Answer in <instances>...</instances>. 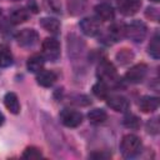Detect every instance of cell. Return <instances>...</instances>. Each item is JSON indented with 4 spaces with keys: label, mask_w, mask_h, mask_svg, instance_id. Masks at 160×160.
<instances>
[{
    "label": "cell",
    "mask_w": 160,
    "mask_h": 160,
    "mask_svg": "<svg viewBox=\"0 0 160 160\" xmlns=\"http://www.w3.org/2000/svg\"><path fill=\"white\" fill-rule=\"evenodd\" d=\"M140 148H141V140L139 136L134 134H128L122 136L120 142V150L125 158H131L136 155L140 151Z\"/></svg>",
    "instance_id": "cell-1"
},
{
    "label": "cell",
    "mask_w": 160,
    "mask_h": 160,
    "mask_svg": "<svg viewBox=\"0 0 160 160\" xmlns=\"http://www.w3.org/2000/svg\"><path fill=\"white\" fill-rule=\"evenodd\" d=\"M148 32V28L142 21H132L129 25H125V36L135 42H141Z\"/></svg>",
    "instance_id": "cell-2"
},
{
    "label": "cell",
    "mask_w": 160,
    "mask_h": 160,
    "mask_svg": "<svg viewBox=\"0 0 160 160\" xmlns=\"http://www.w3.org/2000/svg\"><path fill=\"white\" fill-rule=\"evenodd\" d=\"M41 49H42V55L48 60L55 61L60 56V44L54 38H46V39H44V41L41 44Z\"/></svg>",
    "instance_id": "cell-3"
},
{
    "label": "cell",
    "mask_w": 160,
    "mask_h": 160,
    "mask_svg": "<svg viewBox=\"0 0 160 160\" xmlns=\"http://www.w3.org/2000/svg\"><path fill=\"white\" fill-rule=\"evenodd\" d=\"M16 40L21 48H32L39 41V34L34 29H24L20 32H18Z\"/></svg>",
    "instance_id": "cell-4"
},
{
    "label": "cell",
    "mask_w": 160,
    "mask_h": 160,
    "mask_svg": "<svg viewBox=\"0 0 160 160\" xmlns=\"http://www.w3.org/2000/svg\"><path fill=\"white\" fill-rule=\"evenodd\" d=\"M60 121L68 128H76L82 122V114L76 110L64 109L60 112Z\"/></svg>",
    "instance_id": "cell-5"
},
{
    "label": "cell",
    "mask_w": 160,
    "mask_h": 160,
    "mask_svg": "<svg viewBox=\"0 0 160 160\" xmlns=\"http://www.w3.org/2000/svg\"><path fill=\"white\" fill-rule=\"evenodd\" d=\"M96 75L104 82H106V81H115L116 78H118L115 66L110 61H106V60H104V61H101L99 64L98 70H96Z\"/></svg>",
    "instance_id": "cell-6"
},
{
    "label": "cell",
    "mask_w": 160,
    "mask_h": 160,
    "mask_svg": "<svg viewBox=\"0 0 160 160\" xmlns=\"http://www.w3.org/2000/svg\"><path fill=\"white\" fill-rule=\"evenodd\" d=\"M146 74H148L146 64H136L132 68H130V70H128V72L125 74V78L131 84H139L145 79Z\"/></svg>",
    "instance_id": "cell-7"
},
{
    "label": "cell",
    "mask_w": 160,
    "mask_h": 160,
    "mask_svg": "<svg viewBox=\"0 0 160 160\" xmlns=\"http://www.w3.org/2000/svg\"><path fill=\"white\" fill-rule=\"evenodd\" d=\"M118 8L125 16L136 14L141 8V0H118Z\"/></svg>",
    "instance_id": "cell-8"
},
{
    "label": "cell",
    "mask_w": 160,
    "mask_h": 160,
    "mask_svg": "<svg viewBox=\"0 0 160 160\" xmlns=\"http://www.w3.org/2000/svg\"><path fill=\"white\" fill-rule=\"evenodd\" d=\"M80 30L88 36H96L100 32V24L92 18H85L79 24Z\"/></svg>",
    "instance_id": "cell-9"
},
{
    "label": "cell",
    "mask_w": 160,
    "mask_h": 160,
    "mask_svg": "<svg viewBox=\"0 0 160 160\" xmlns=\"http://www.w3.org/2000/svg\"><path fill=\"white\" fill-rule=\"evenodd\" d=\"M106 104L108 106H110L112 110L122 112L126 111L129 109V101L126 98L121 96V95H110L106 98Z\"/></svg>",
    "instance_id": "cell-10"
},
{
    "label": "cell",
    "mask_w": 160,
    "mask_h": 160,
    "mask_svg": "<svg viewBox=\"0 0 160 160\" xmlns=\"http://www.w3.org/2000/svg\"><path fill=\"white\" fill-rule=\"evenodd\" d=\"M95 14L101 21H110L115 16V11L110 4L101 2L95 6Z\"/></svg>",
    "instance_id": "cell-11"
},
{
    "label": "cell",
    "mask_w": 160,
    "mask_h": 160,
    "mask_svg": "<svg viewBox=\"0 0 160 160\" xmlns=\"http://www.w3.org/2000/svg\"><path fill=\"white\" fill-rule=\"evenodd\" d=\"M38 84L44 86V88H50L55 81H56V74L51 70H40L36 75Z\"/></svg>",
    "instance_id": "cell-12"
},
{
    "label": "cell",
    "mask_w": 160,
    "mask_h": 160,
    "mask_svg": "<svg viewBox=\"0 0 160 160\" xmlns=\"http://www.w3.org/2000/svg\"><path fill=\"white\" fill-rule=\"evenodd\" d=\"M139 108L142 112H152L159 108V99L155 96H142L139 101Z\"/></svg>",
    "instance_id": "cell-13"
},
{
    "label": "cell",
    "mask_w": 160,
    "mask_h": 160,
    "mask_svg": "<svg viewBox=\"0 0 160 160\" xmlns=\"http://www.w3.org/2000/svg\"><path fill=\"white\" fill-rule=\"evenodd\" d=\"M4 104H5V108L10 112H12V114L20 112V102H19V99L15 92H8L4 96Z\"/></svg>",
    "instance_id": "cell-14"
},
{
    "label": "cell",
    "mask_w": 160,
    "mask_h": 160,
    "mask_svg": "<svg viewBox=\"0 0 160 160\" xmlns=\"http://www.w3.org/2000/svg\"><path fill=\"white\" fill-rule=\"evenodd\" d=\"M26 66L30 72H39L44 66V58L40 54H34L28 59Z\"/></svg>",
    "instance_id": "cell-15"
},
{
    "label": "cell",
    "mask_w": 160,
    "mask_h": 160,
    "mask_svg": "<svg viewBox=\"0 0 160 160\" xmlns=\"http://www.w3.org/2000/svg\"><path fill=\"white\" fill-rule=\"evenodd\" d=\"M30 16V12L25 9V8H20V9H15L10 12L9 19L12 24H21L25 22Z\"/></svg>",
    "instance_id": "cell-16"
},
{
    "label": "cell",
    "mask_w": 160,
    "mask_h": 160,
    "mask_svg": "<svg viewBox=\"0 0 160 160\" xmlns=\"http://www.w3.org/2000/svg\"><path fill=\"white\" fill-rule=\"evenodd\" d=\"M40 26L51 34H58L60 30V22L55 18H42L40 20Z\"/></svg>",
    "instance_id": "cell-17"
},
{
    "label": "cell",
    "mask_w": 160,
    "mask_h": 160,
    "mask_svg": "<svg viewBox=\"0 0 160 160\" xmlns=\"http://www.w3.org/2000/svg\"><path fill=\"white\" fill-rule=\"evenodd\" d=\"M88 118H89V120H90L91 124L99 125V124H102L108 119V114L102 109H92V110L89 111Z\"/></svg>",
    "instance_id": "cell-18"
},
{
    "label": "cell",
    "mask_w": 160,
    "mask_h": 160,
    "mask_svg": "<svg viewBox=\"0 0 160 160\" xmlns=\"http://www.w3.org/2000/svg\"><path fill=\"white\" fill-rule=\"evenodd\" d=\"M12 64V54L10 49L1 44L0 45V68H6Z\"/></svg>",
    "instance_id": "cell-19"
},
{
    "label": "cell",
    "mask_w": 160,
    "mask_h": 160,
    "mask_svg": "<svg viewBox=\"0 0 160 160\" xmlns=\"http://www.w3.org/2000/svg\"><path fill=\"white\" fill-rule=\"evenodd\" d=\"M149 54L154 58V59H159L160 56V36H159V32H156L150 44H149Z\"/></svg>",
    "instance_id": "cell-20"
},
{
    "label": "cell",
    "mask_w": 160,
    "mask_h": 160,
    "mask_svg": "<svg viewBox=\"0 0 160 160\" xmlns=\"http://www.w3.org/2000/svg\"><path fill=\"white\" fill-rule=\"evenodd\" d=\"M109 35L114 41H118L120 38L125 36V25L124 24H114L109 28Z\"/></svg>",
    "instance_id": "cell-21"
},
{
    "label": "cell",
    "mask_w": 160,
    "mask_h": 160,
    "mask_svg": "<svg viewBox=\"0 0 160 160\" xmlns=\"http://www.w3.org/2000/svg\"><path fill=\"white\" fill-rule=\"evenodd\" d=\"M92 94L100 99H106L109 96V88L106 85V82L104 81H98L94 86H92Z\"/></svg>",
    "instance_id": "cell-22"
},
{
    "label": "cell",
    "mask_w": 160,
    "mask_h": 160,
    "mask_svg": "<svg viewBox=\"0 0 160 160\" xmlns=\"http://www.w3.org/2000/svg\"><path fill=\"white\" fill-rule=\"evenodd\" d=\"M132 59H134V54L129 49H121L116 54V60L120 65H128Z\"/></svg>",
    "instance_id": "cell-23"
},
{
    "label": "cell",
    "mask_w": 160,
    "mask_h": 160,
    "mask_svg": "<svg viewBox=\"0 0 160 160\" xmlns=\"http://www.w3.org/2000/svg\"><path fill=\"white\" fill-rule=\"evenodd\" d=\"M41 156H42V154H41L40 149H38V148H35V146H29V148H26V149L24 150L22 155H21V158H24V159H40Z\"/></svg>",
    "instance_id": "cell-24"
},
{
    "label": "cell",
    "mask_w": 160,
    "mask_h": 160,
    "mask_svg": "<svg viewBox=\"0 0 160 160\" xmlns=\"http://www.w3.org/2000/svg\"><path fill=\"white\" fill-rule=\"evenodd\" d=\"M124 125L129 129H138L140 126V119L134 114H128L124 118Z\"/></svg>",
    "instance_id": "cell-25"
},
{
    "label": "cell",
    "mask_w": 160,
    "mask_h": 160,
    "mask_svg": "<svg viewBox=\"0 0 160 160\" xmlns=\"http://www.w3.org/2000/svg\"><path fill=\"white\" fill-rule=\"evenodd\" d=\"M44 6L48 11L52 12H59L60 11V0H44Z\"/></svg>",
    "instance_id": "cell-26"
},
{
    "label": "cell",
    "mask_w": 160,
    "mask_h": 160,
    "mask_svg": "<svg viewBox=\"0 0 160 160\" xmlns=\"http://www.w3.org/2000/svg\"><path fill=\"white\" fill-rule=\"evenodd\" d=\"M146 130H148L149 132H151V134H158V131H159V121H158L156 118L148 121V124H146Z\"/></svg>",
    "instance_id": "cell-27"
},
{
    "label": "cell",
    "mask_w": 160,
    "mask_h": 160,
    "mask_svg": "<svg viewBox=\"0 0 160 160\" xmlns=\"http://www.w3.org/2000/svg\"><path fill=\"white\" fill-rule=\"evenodd\" d=\"M159 10L156 8H148L145 11V16L152 21H159Z\"/></svg>",
    "instance_id": "cell-28"
},
{
    "label": "cell",
    "mask_w": 160,
    "mask_h": 160,
    "mask_svg": "<svg viewBox=\"0 0 160 160\" xmlns=\"http://www.w3.org/2000/svg\"><path fill=\"white\" fill-rule=\"evenodd\" d=\"M90 156H91V158H109L110 155H109V154H105V155H104V154H91Z\"/></svg>",
    "instance_id": "cell-29"
},
{
    "label": "cell",
    "mask_w": 160,
    "mask_h": 160,
    "mask_svg": "<svg viewBox=\"0 0 160 160\" xmlns=\"http://www.w3.org/2000/svg\"><path fill=\"white\" fill-rule=\"evenodd\" d=\"M2 122H4V115H2L1 112H0V125H1Z\"/></svg>",
    "instance_id": "cell-30"
},
{
    "label": "cell",
    "mask_w": 160,
    "mask_h": 160,
    "mask_svg": "<svg viewBox=\"0 0 160 160\" xmlns=\"http://www.w3.org/2000/svg\"><path fill=\"white\" fill-rule=\"evenodd\" d=\"M150 1H152V2H159L160 0H150Z\"/></svg>",
    "instance_id": "cell-31"
},
{
    "label": "cell",
    "mask_w": 160,
    "mask_h": 160,
    "mask_svg": "<svg viewBox=\"0 0 160 160\" xmlns=\"http://www.w3.org/2000/svg\"><path fill=\"white\" fill-rule=\"evenodd\" d=\"M0 16H1V10H0Z\"/></svg>",
    "instance_id": "cell-32"
},
{
    "label": "cell",
    "mask_w": 160,
    "mask_h": 160,
    "mask_svg": "<svg viewBox=\"0 0 160 160\" xmlns=\"http://www.w3.org/2000/svg\"><path fill=\"white\" fill-rule=\"evenodd\" d=\"M12 1H19V0H12Z\"/></svg>",
    "instance_id": "cell-33"
}]
</instances>
